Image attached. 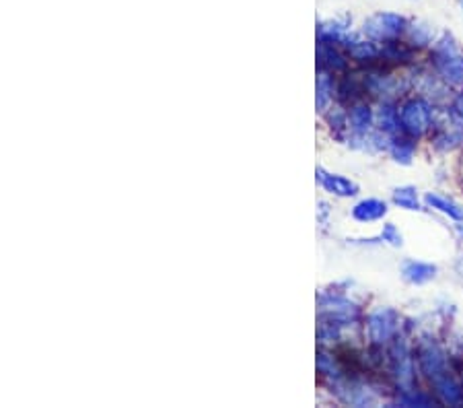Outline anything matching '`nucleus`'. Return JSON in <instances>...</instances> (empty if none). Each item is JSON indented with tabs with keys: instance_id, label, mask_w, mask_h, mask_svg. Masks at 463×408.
Instances as JSON below:
<instances>
[{
	"instance_id": "obj_1",
	"label": "nucleus",
	"mask_w": 463,
	"mask_h": 408,
	"mask_svg": "<svg viewBox=\"0 0 463 408\" xmlns=\"http://www.w3.org/2000/svg\"><path fill=\"white\" fill-rule=\"evenodd\" d=\"M433 124V109L424 99L408 101L400 111V126L410 136H420Z\"/></svg>"
},
{
	"instance_id": "obj_2",
	"label": "nucleus",
	"mask_w": 463,
	"mask_h": 408,
	"mask_svg": "<svg viewBox=\"0 0 463 408\" xmlns=\"http://www.w3.org/2000/svg\"><path fill=\"white\" fill-rule=\"evenodd\" d=\"M403 29H406V19L401 15H396V13H377V15L369 17L362 25L364 35L375 40V42L394 40V38L400 35Z\"/></svg>"
},
{
	"instance_id": "obj_3",
	"label": "nucleus",
	"mask_w": 463,
	"mask_h": 408,
	"mask_svg": "<svg viewBox=\"0 0 463 408\" xmlns=\"http://www.w3.org/2000/svg\"><path fill=\"white\" fill-rule=\"evenodd\" d=\"M437 68L449 83H463V56L447 40L437 48Z\"/></svg>"
},
{
	"instance_id": "obj_4",
	"label": "nucleus",
	"mask_w": 463,
	"mask_h": 408,
	"mask_svg": "<svg viewBox=\"0 0 463 408\" xmlns=\"http://www.w3.org/2000/svg\"><path fill=\"white\" fill-rule=\"evenodd\" d=\"M367 326H369V336H371V341L375 344H383L394 336V332H396V328H398V316H396L394 309L381 307V309H375V311L369 316Z\"/></svg>"
},
{
	"instance_id": "obj_5",
	"label": "nucleus",
	"mask_w": 463,
	"mask_h": 408,
	"mask_svg": "<svg viewBox=\"0 0 463 408\" xmlns=\"http://www.w3.org/2000/svg\"><path fill=\"white\" fill-rule=\"evenodd\" d=\"M316 180L325 192L334 194L338 198H350V196L358 194V186L352 180H348L344 175H338V173L325 172L323 167H317Z\"/></svg>"
},
{
	"instance_id": "obj_6",
	"label": "nucleus",
	"mask_w": 463,
	"mask_h": 408,
	"mask_svg": "<svg viewBox=\"0 0 463 408\" xmlns=\"http://www.w3.org/2000/svg\"><path fill=\"white\" fill-rule=\"evenodd\" d=\"M385 215H387V204L383 200H377V198L360 200L357 206L352 209V216L360 223H373V221L383 219Z\"/></svg>"
},
{
	"instance_id": "obj_7",
	"label": "nucleus",
	"mask_w": 463,
	"mask_h": 408,
	"mask_svg": "<svg viewBox=\"0 0 463 408\" xmlns=\"http://www.w3.org/2000/svg\"><path fill=\"white\" fill-rule=\"evenodd\" d=\"M420 365L422 371L428 375V377H437L445 373V357H442L441 348L435 346V344H428L420 351Z\"/></svg>"
},
{
	"instance_id": "obj_8",
	"label": "nucleus",
	"mask_w": 463,
	"mask_h": 408,
	"mask_svg": "<svg viewBox=\"0 0 463 408\" xmlns=\"http://www.w3.org/2000/svg\"><path fill=\"white\" fill-rule=\"evenodd\" d=\"M401 275H403V279L408 280V282H412V285H424V282H428L430 279H435L437 266L426 264V262H414V260H410V262L403 264Z\"/></svg>"
},
{
	"instance_id": "obj_9",
	"label": "nucleus",
	"mask_w": 463,
	"mask_h": 408,
	"mask_svg": "<svg viewBox=\"0 0 463 408\" xmlns=\"http://www.w3.org/2000/svg\"><path fill=\"white\" fill-rule=\"evenodd\" d=\"M433 384H435V390H437V394L441 396L442 402L455 404V402L462 400V387L457 386L447 373H441V375L433 377Z\"/></svg>"
},
{
	"instance_id": "obj_10",
	"label": "nucleus",
	"mask_w": 463,
	"mask_h": 408,
	"mask_svg": "<svg viewBox=\"0 0 463 408\" xmlns=\"http://www.w3.org/2000/svg\"><path fill=\"white\" fill-rule=\"evenodd\" d=\"M348 124H350V128H352V134H355V138H360V136H364L369 128H371V124H373V114H371V109L367 108V106H357V108L350 109V114H348Z\"/></svg>"
},
{
	"instance_id": "obj_11",
	"label": "nucleus",
	"mask_w": 463,
	"mask_h": 408,
	"mask_svg": "<svg viewBox=\"0 0 463 408\" xmlns=\"http://www.w3.org/2000/svg\"><path fill=\"white\" fill-rule=\"evenodd\" d=\"M426 204L433 206L435 211H439L442 215L451 216L455 221H463V206H459L457 202L445 198V196H439V194H426Z\"/></svg>"
},
{
	"instance_id": "obj_12",
	"label": "nucleus",
	"mask_w": 463,
	"mask_h": 408,
	"mask_svg": "<svg viewBox=\"0 0 463 408\" xmlns=\"http://www.w3.org/2000/svg\"><path fill=\"white\" fill-rule=\"evenodd\" d=\"M394 202H396L400 209H406V211H420L418 194H416V188H412V186L398 188V190L394 192Z\"/></svg>"
},
{
	"instance_id": "obj_13",
	"label": "nucleus",
	"mask_w": 463,
	"mask_h": 408,
	"mask_svg": "<svg viewBox=\"0 0 463 408\" xmlns=\"http://www.w3.org/2000/svg\"><path fill=\"white\" fill-rule=\"evenodd\" d=\"M332 91H334V87H332V81H330V75L319 72V77H317V97H316V104L319 111H323V109L330 106V101H332Z\"/></svg>"
},
{
	"instance_id": "obj_14",
	"label": "nucleus",
	"mask_w": 463,
	"mask_h": 408,
	"mask_svg": "<svg viewBox=\"0 0 463 408\" xmlns=\"http://www.w3.org/2000/svg\"><path fill=\"white\" fill-rule=\"evenodd\" d=\"M391 155H394V159H396L398 163L408 165V163L412 161V157H414V147H412L408 140H398V143L391 145Z\"/></svg>"
},
{
	"instance_id": "obj_15",
	"label": "nucleus",
	"mask_w": 463,
	"mask_h": 408,
	"mask_svg": "<svg viewBox=\"0 0 463 408\" xmlns=\"http://www.w3.org/2000/svg\"><path fill=\"white\" fill-rule=\"evenodd\" d=\"M379 122H381V128L391 132V130H396L398 126H400V116L396 114V109L385 106V108H381L379 111Z\"/></svg>"
},
{
	"instance_id": "obj_16",
	"label": "nucleus",
	"mask_w": 463,
	"mask_h": 408,
	"mask_svg": "<svg viewBox=\"0 0 463 408\" xmlns=\"http://www.w3.org/2000/svg\"><path fill=\"white\" fill-rule=\"evenodd\" d=\"M410 35H412L414 42L424 45V43L430 42V38H433V29H430L428 25L418 23V25H412V27H410Z\"/></svg>"
},
{
	"instance_id": "obj_17",
	"label": "nucleus",
	"mask_w": 463,
	"mask_h": 408,
	"mask_svg": "<svg viewBox=\"0 0 463 408\" xmlns=\"http://www.w3.org/2000/svg\"><path fill=\"white\" fill-rule=\"evenodd\" d=\"M381 239L383 241H387L389 246H394V248H400L401 243H403V237L401 233L396 229V225H391V223H387L385 227H383V231H381Z\"/></svg>"
},
{
	"instance_id": "obj_18",
	"label": "nucleus",
	"mask_w": 463,
	"mask_h": 408,
	"mask_svg": "<svg viewBox=\"0 0 463 408\" xmlns=\"http://www.w3.org/2000/svg\"><path fill=\"white\" fill-rule=\"evenodd\" d=\"M400 402H401V404H406V407H414V404H420V407H428V404H430V400H428L426 396H422V394H410L408 398H401Z\"/></svg>"
},
{
	"instance_id": "obj_19",
	"label": "nucleus",
	"mask_w": 463,
	"mask_h": 408,
	"mask_svg": "<svg viewBox=\"0 0 463 408\" xmlns=\"http://www.w3.org/2000/svg\"><path fill=\"white\" fill-rule=\"evenodd\" d=\"M451 114H453V120L463 128V95H459V97L455 99V104H453V108H451Z\"/></svg>"
},
{
	"instance_id": "obj_20",
	"label": "nucleus",
	"mask_w": 463,
	"mask_h": 408,
	"mask_svg": "<svg viewBox=\"0 0 463 408\" xmlns=\"http://www.w3.org/2000/svg\"><path fill=\"white\" fill-rule=\"evenodd\" d=\"M457 233H459V236H462V239H463V225H459V227H457Z\"/></svg>"
}]
</instances>
